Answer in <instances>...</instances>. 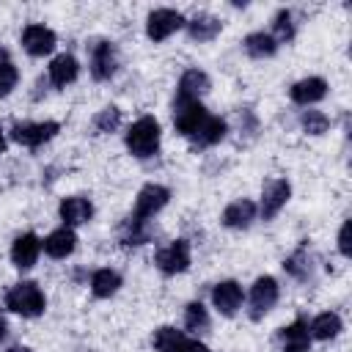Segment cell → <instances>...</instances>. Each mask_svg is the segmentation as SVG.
Wrapping results in <instances>:
<instances>
[{"instance_id":"cell-1","label":"cell","mask_w":352,"mask_h":352,"mask_svg":"<svg viewBox=\"0 0 352 352\" xmlns=\"http://www.w3.org/2000/svg\"><path fill=\"white\" fill-rule=\"evenodd\" d=\"M126 148L140 160L151 157L160 148V124H157V118H151V116L138 118L126 132Z\"/></svg>"},{"instance_id":"cell-2","label":"cell","mask_w":352,"mask_h":352,"mask_svg":"<svg viewBox=\"0 0 352 352\" xmlns=\"http://www.w3.org/2000/svg\"><path fill=\"white\" fill-rule=\"evenodd\" d=\"M6 305L14 314H22V316H38L44 311V294L33 280H22V283L8 289Z\"/></svg>"},{"instance_id":"cell-3","label":"cell","mask_w":352,"mask_h":352,"mask_svg":"<svg viewBox=\"0 0 352 352\" xmlns=\"http://www.w3.org/2000/svg\"><path fill=\"white\" fill-rule=\"evenodd\" d=\"M154 346H157L160 352H209L206 344H201V341L184 336V333L176 330V327H160V330L154 333Z\"/></svg>"},{"instance_id":"cell-4","label":"cell","mask_w":352,"mask_h":352,"mask_svg":"<svg viewBox=\"0 0 352 352\" xmlns=\"http://www.w3.org/2000/svg\"><path fill=\"white\" fill-rule=\"evenodd\" d=\"M204 118H206V110L201 107V102H195V99H179L176 96V102H173V124H176V129L182 135L192 138V132L201 126Z\"/></svg>"},{"instance_id":"cell-5","label":"cell","mask_w":352,"mask_h":352,"mask_svg":"<svg viewBox=\"0 0 352 352\" xmlns=\"http://www.w3.org/2000/svg\"><path fill=\"white\" fill-rule=\"evenodd\" d=\"M168 198H170V192H168V187H162V184H146L140 192H138V201H135V220H140V223H146V217H154L165 204H168Z\"/></svg>"},{"instance_id":"cell-6","label":"cell","mask_w":352,"mask_h":352,"mask_svg":"<svg viewBox=\"0 0 352 352\" xmlns=\"http://www.w3.org/2000/svg\"><path fill=\"white\" fill-rule=\"evenodd\" d=\"M182 25H184V16H182L179 11H173V8H154V11L148 14L146 33H148V38L162 41V38H168L170 33H176Z\"/></svg>"},{"instance_id":"cell-7","label":"cell","mask_w":352,"mask_h":352,"mask_svg":"<svg viewBox=\"0 0 352 352\" xmlns=\"http://www.w3.org/2000/svg\"><path fill=\"white\" fill-rule=\"evenodd\" d=\"M154 261H157V267H160L162 272H168V275L184 272V270L190 267V242H187V239L170 242L168 248H162V250L157 253Z\"/></svg>"},{"instance_id":"cell-8","label":"cell","mask_w":352,"mask_h":352,"mask_svg":"<svg viewBox=\"0 0 352 352\" xmlns=\"http://www.w3.org/2000/svg\"><path fill=\"white\" fill-rule=\"evenodd\" d=\"M58 129H60V126H58L55 121H38V124L25 121V124H14L11 138H14L16 143H22V146H41V143H47Z\"/></svg>"},{"instance_id":"cell-9","label":"cell","mask_w":352,"mask_h":352,"mask_svg":"<svg viewBox=\"0 0 352 352\" xmlns=\"http://www.w3.org/2000/svg\"><path fill=\"white\" fill-rule=\"evenodd\" d=\"M275 302H278V280L270 278V275L258 278V280L253 283V289H250V308H253L250 316L258 319V316L267 314Z\"/></svg>"},{"instance_id":"cell-10","label":"cell","mask_w":352,"mask_h":352,"mask_svg":"<svg viewBox=\"0 0 352 352\" xmlns=\"http://www.w3.org/2000/svg\"><path fill=\"white\" fill-rule=\"evenodd\" d=\"M289 195H292V187H289L286 179H270L264 184V192H261V214H264V220L275 217L283 209V204L289 201Z\"/></svg>"},{"instance_id":"cell-11","label":"cell","mask_w":352,"mask_h":352,"mask_svg":"<svg viewBox=\"0 0 352 352\" xmlns=\"http://www.w3.org/2000/svg\"><path fill=\"white\" fill-rule=\"evenodd\" d=\"M212 302L223 316H234L242 305V286L236 280H223L212 289Z\"/></svg>"},{"instance_id":"cell-12","label":"cell","mask_w":352,"mask_h":352,"mask_svg":"<svg viewBox=\"0 0 352 352\" xmlns=\"http://www.w3.org/2000/svg\"><path fill=\"white\" fill-rule=\"evenodd\" d=\"M116 66H118V52H116L113 41H99L91 55V74L96 80H107V77H113Z\"/></svg>"},{"instance_id":"cell-13","label":"cell","mask_w":352,"mask_h":352,"mask_svg":"<svg viewBox=\"0 0 352 352\" xmlns=\"http://www.w3.org/2000/svg\"><path fill=\"white\" fill-rule=\"evenodd\" d=\"M22 47L30 55H47L55 47V33L50 28H44V25H28L22 30Z\"/></svg>"},{"instance_id":"cell-14","label":"cell","mask_w":352,"mask_h":352,"mask_svg":"<svg viewBox=\"0 0 352 352\" xmlns=\"http://www.w3.org/2000/svg\"><path fill=\"white\" fill-rule=\"evenodd\" d=\"M91 214H94V206H91V201H88V198L72 195V198H63V204H60V220L66 223V228L88 223V220H91Z\"/></svg>"},{"instance_id":"cell-15","label":"cell","mask_w":352,"mask_h":352,"mask_svg":"<svg viewBox=\"0 0 352 352\" xmlns=\"http://www.w3.org/2000/svg\"><path fill=\"white\" fill-rule=\"evenodd\" d=\"M38 250H41L38 236H36V234H22V236H16V239H14L11 258H14V264H16L19 270H28V267H33V264H36Z\"/></svg>"},{"instance_id":"cell-16","label":"cell","mask_w":352,"mask_h":352,"mask_svg":"<svg viewBox=\"0 0 352 352\" xmlns=\"http://www.w3.org/2000/svg\"><path fill=\"white\" fill-rule=\"evenodd\" d=\"M280 344H283V352H308V346H311L308 324L302 319H297L289 327H283L280 330Z\"/></svg>"},{"instance_id":"cell-17","label":"cell","mask_w":352,"mask_h":352,"mask_svg":"<svg viewBox=\"0 0 352 352\" xmlns=\"http://www.w3.org/2000/svg\"><path fill=\"white\" fill-rule=\"evenodd\" d=\"M327 94V82L322 77H305L292 85V99L297 104H314Z\"/></svg>"},{"instance_id":"cell-18","label":"cell","mask_w":352,"mask_h":352,"mask_svg":"<svg viewBox=\"0 0 352 352\" xmlns=\"http://www.w3.org/2000/svg\"><path fill=\"white\" fill-rule=\"evenodd\" d=\"M209 91V77L201 72V69H187L184 74H182V80H179V99H195L198 102V96L201 94H206Z\"/></svg>"},{"instance_id":"cell-19","label":"cell","mask_w":352,"mask_h":352,"mask_svg":"<svg viewBox=\"0 0 352 352\" xmlns=\"http://www.w3.org/2000/svg\"><path fill=\"white\" fill-rule=\"evenodd\" d=\"M74 245H77V236H74V231L72 228H58V231H52L47 239H44V250H47V256H52V258H66L72 250H74Z\"/></svg>"},{"instance_id":"cell-20","label":"cell","mask_w":352,"mask_h":352,"mask_svg":"<svg viewBox=\"0 0 352 352\" xmlns=\"http://www.w3.org/2000/svg\"><path fill=\"white\" fill-rule=\"evenodd\" d=\"M77 72H80V66H77V58L74 55H58V58H52V63H50V80H52V85H69L74 77H77Z\"/></svg>"},{"instance_id":"cell-21","label":"cell","mask_w":352,"mask_h":352,"mask_svg":"<svg viewBox=\"0 0 352 352\" xmlns=\"http://www.w3.org/2000/svg\"><path fill=\"white\" fill-rule=\"evenodd\" d=\"M223 138H226V121L217 118V116H209V113H206V118L201 121V126L192 132V140L201 143V146H214V143H220Z\"/></svg>"},{"instance_id":"cell-22","label":"cell","mask_w":352,"mask_h":352,"mask_svg":"<svg viewBox=\"0 0 352 352\" xmlns=\"http://www.w3.org/2000/svg\"><path fill=\"white\" fill-rule=\"evenodd\" d=\"M253 217H256V204H253V201H248V198L228 204V206H226V212H223V223H226L228 228H245Z\"/></svg>"},{"instance_id":"cell-23","label":"cell","mask_w":352,"mask_h":352,"mask_svg":"<svg viewBox=\"0 0 352 352\" xmlns=\"http://www.w3.org/2000/svg\"><path fill=\"white\" fill-rule=\"evenodd\" d=\"M187 30H190V36L195 41H209V38H214L220 33V19L212 16V14H198V16H192L187 22Z\"/></svg>"},{"instance_id":"cell-24","label":"cell","mask_w":352,"mask_h":352,"mask_svg":"<svg viewBox=\"0 0 352 352\" xmlns=\"http://www.w3.org/2000/svg\"><path fill=\"white\" fill-rule=\"evenodd\" d=\"M118 286H121V275L116 270H96L91 275V292L96 297H110L118 292Z\"/></svg>"},{"instance_id":"cell-25","label":"cell","mask_w":352,"mask_h":352,"mask_svg":"<svg viewBox=\"0 0 352 352\" xmlns=\"http://www.w3.org/2000/svg\"><path fill=\"white\" fill-rule=\"evenodd\" d=\"M275 50H278V41H275L270 33H264V30L250 33V36L245 38V52H248L250 58H270Z\"/></svg>"},{"instance_id":"cell-26","label":"cell","mask_w":352,"mask_h":352,"mask_svg":"<svg viewBox=\"0 0 352 352\" xmlns=\"http://www.w3.org/2000/svg\"><path fill=\"white\" fill-rule=\"evenodd\" d=\"M338 330H341V319H338V314H319L314 322H311V336L314 338H319V341H327V338H333V336H338Z\"/></svg>"},{"instance_id":"cell-27","label":"cell","mask_w":352,"mask_h":352,"mask_svg":"<svg viewBox=\"0 0 352 352\" xmlns=\"http://www.w3.org/2000/svg\"><path fill=\"white\" fill-rule=\"evenodd\" d=\"M16 66L11 63V58H8V52L6 50H0V96H8L11 91H14V85H16Z\"/></svg>"},{"instance_id":"cell-28","label":"cell","mask_w":352,"mask_h":352,"mask_svg":"<svg viewBox=\"0 0 352 352\" xmlns=\"http://www.w3.org/2000/svg\"><path fill=\"white\" fill-rule=\"evenodd\" d=\"M184 324L187 330H206L209 327V314L201 302H190L187 311H184Z\"/></svg>"},{"instance_id":"cell-29","label":"cell","mask_w":352,"mask_h":352,"mask_svg":"<svg viewBox=\"0 0 352 352\" xmlns=\"http://www.w3.org/2000/svg\"><path fill=\"white\" fill-rule=\"evenodd\" d=\"M300 124H302V129H305L308 135H322L330 121H327V116L319 113V110H305L302 118H300Z\"/></svg>"},{"instance_id":"cell-30","label":"cell","mask_w":352,"mask_h":352,"mask_svg":"<svg viewBox=\"0 0 352 352\" xmlns=\"http://www.w3.org/2000/svg\"><path fill=\"white\" fill-rule=\"evenodd\" d=\"M118 124H121V113H118V107H104V110L94 118V126H96L99 132H113Z\"/></svg>"},{"instance_id":"cell-31","label":"cell","mask_w":352,"mask_h":352,"mask_svg":"<svg viewBox=\"0 0 352 352\" xmlns=\"http://www.w3.org/2000/svg\"><path fill=\"white\" fill-rule=\"evenodd\" d=\"M294 36V25H292V14L289 11H278L275 16V41H289Z\"/></svg>"},{"instance_id":"cell-32","label":"cell","mask_w":352,"mask_h":352,"mask_svg":"<svg viewBox=\"0 0 352 352\" xmlns=\"http://www.w3.org/2000/svg\"><path fill=\"white\" fill-rule=\"evenodd\" d=\"M308 258H305V250H297L294 256H289L286 261H283V267L292 272V275H297V278H302V275H308V264H305Z\"/></svg>"},{"instance_id":"cell-33","label":"cell","mask_w":352,"mask_h":352,"mask_svg":"<svg viewBox=\"0 0 352 352\" xmlns=\"http://www.w3.org/2000/svg\"><path fill=\"white\" fill-rule=\"evenodd\" d=\"M338 250L344 256H349V223L341 226V234H338Z\"/></svg>"},{"instance_id":"cell-34","label":"cell","mask_w":352,"mask_h":352,"mask_svg":"<svg viewBox=\"0 0 352 352\" xmlns=\"http://www.w3.org/2000/svg\"><path fill=\"white\" fill-rule=\"evenodd\" d=\"M6 330H8V324H6V319H3V314H0V338H6Z\"/></svg>"},{"instance_id":"cell-35","label":"cell","mask_w":352,"mask_h":352,"mask_svg":"<svg viewBox=\"0 0 352 352\" xmlns=\"http://www.w3.org/2000/svg\"><path fill=\"white\" fill-rule=\"evenodd\" d=\"M8 352H30V349H28V346H11Z\"/></svg>"},{"instance_id":"cell-36","label":"cell","mask_w":352,"mask_h":352,"mask_svg":"<svg viewBox=\"0 0 352 352\" xmlns=\"http://www.w3.org/2000/svg\"><path fill=\"white\" fill-rule=\"evenodd\" d=\"M6 148V138H3V129H0V151Z\"/></svg>"}]
</instances>
